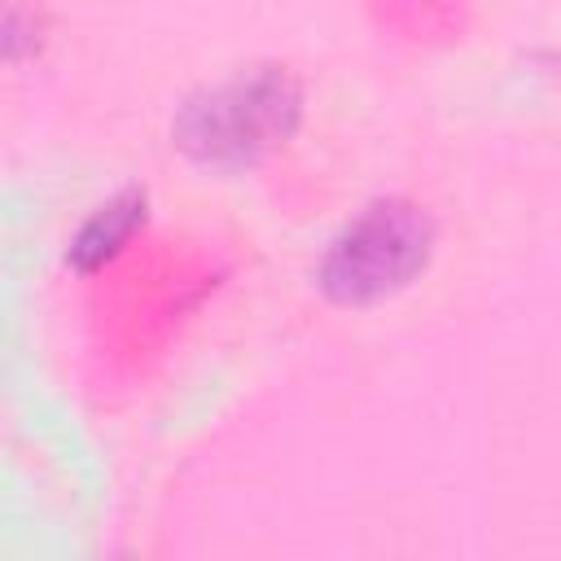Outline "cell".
Wrapping results in <instances>:
<instances>
[{"mask_svg": "<svg viewBox=\"0 0 561 561\" xmlns=\"http://www.w3.org/2000/svg\"><path fill=\"white\" fill-rule=\"evenodd\" d=\"M302 83L280 61L237 66L202 83L171 118L175 149L210 171H245L294 140L302 123Z\"/></svg>", "mask_w": 561, "mask_h": 561, "instance_id": "1", "label": "cell"}, {"mask_svg": "<svg viewBox=\"0 0 561 561\" xmlns=\"http://www.w3.org/2000/svg\"><path fill=\"white\" fill-rule=\"evenodd\" d=\"M438 245L425 206L408 197H377L359 206L320 250L316 285L337 307H373L421 280Z\"/></svg>", "mask_w": 561, "mask_h": 561, "instance_id": "2", "label": "cell"}, {"mask_svg": "<svg viewBox=\"0 0 561 561\" xmlns=\"http://www.w3.org/2000/svg\"><path fill=\"white\" fill-rule=\"evenodd\" d=\"M145 219H149V193H145V188H123V193L105 197V202L92 206V210L79 219V228L70 232V241H66V263H70L75 272H96V267L114 263V259L131 245V237L145 228Z\"/></svg>", "mask_w": 561, "mask_h": 561, "instance_id": "3", "label": "cell"}]
</instances>
